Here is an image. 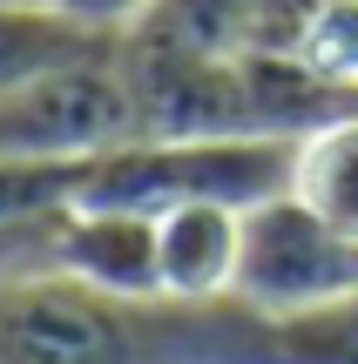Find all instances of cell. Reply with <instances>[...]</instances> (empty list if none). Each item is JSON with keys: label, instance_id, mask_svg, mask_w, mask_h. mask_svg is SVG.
<instances>
[{"label": "cell", "instance_id": "11", "mask_svg": "<svg viewBox=\"0 0 358 364\" xmlns=\"http://www.w3.org/2000/svg\"><path fill=\"white\" fill-rule=\"evenodd\" d=\"M0 14H54V0H0Z\"/></svg>", "mask_w": 358, "mask_h": 364}, {"label": "cell", "instance_id": "5", "mask_svg": "<svg viewBox=\"0 0 358 364\" xmlns=\"http://www.w3.org/2000/svg\"><path fill=\"white\" fill-rule=\"evenodd\" d=\"M54 270L115 304H162L156 216L149 209H108V203H68L61 236H54Z\"/></svg>", "mask_w": 358, "mask_h": 364}, {"label": "cell", "instance_id": "7", "mask_svg": "<svg viewBox=\"0 0 358 364\" xmlns=\"http://www.w3.org/2000/svg\"><path fill=\"white\" fill-rule=\"evenodd\" d=\"M291 196L325 216L338 236L358 243V108L311 122L298 135V162H291Z\"/></svg>", "mask_w": 358, "mask_h": 364}, {"label": "cell", "instance_id": "1", "mask_svg": "<svg viewBox=\"0 0 358 364\" xmlns=\"http://www.w3.org/2000/svg\"><path fill=\"white\" fill-rule=\"evenodd\" d=\"M0 364H270V331L237 304H115L41 270L0 284Z\"/></svg>", "mask_w": 358, "mask_h": 364}, {"label": "cell", "instance_id": "2", "mask_svg": "<svg viewBox=\"0 0 358 364\" xmlns=\"http://www.w3.org/2000/svg\"><path fill=\"white\" fill-rule=\"evenodd\" d=\"M298 135L230 129V135H135L108 156L81 162L75 203L108 209H176V203H230L257 209L291 189Z\"/></svg>", "mask_w": 358, "mask_h": 364}, {"label": "cell", "instance_id": "4", "mask_svg": "<svg viewBox=\"0 0 358 364\" xmlns=\"http://www.w3.org/2000/svg\"><path fill=\"white\" fill-rule=\"evenodd\" d=\"M358 290V243L338 236L325 216H311L291 189L243 209V250H237V290L230 304L257 324H291Z\"/></svg>", "mask_w": 358, "mask_h": 364}, {"label": "cell", "instance_id": "3", "mask_svg": "<svg viewBox=\"0 0 358 364\" xmlns=\"http://www.w3.org/2000/svg\"><path fill=\"white\" fill-rule=\"evenodd\" d=\"M135 135H149V122H142L129 54H115V41L75 54L61 68H41L34 81L0 95V162L81 169V162L108 156Z\"/></svg>", "mask_w": 358, "mask_h": 364}, {"label": "cell", "instance_id": "8", "mask_svg": "<svg viewBox=\"0 0 358 364\" xmlns=\"http://www.w3.org/2000/svg\"><path fill=\"white\" fill-rule=\"evenodd\" d=\"M88 48H108V41L81 34L61 14H0V95L34 81L41 68H61L75 54H88Z\"/></svg>", "mask_w": 358, "mask_h": 364}, {"label": "cell", "instance_id": "10", "mask_svg": "<svg viewBox=\"0 0 358 364\" xmlns=\"http://www.w3.org/2000/svg\"><path fill=\"white\" fill-rule=\"evenodd\" d=\"M156 7L162 0H54V14L75 21L81 34H95V41H122V34H135V27H149Z\"/></svg>", "mask_w": 358, "mask_h": 364}, {"label": "cell", "instance_id": "6", "mask_svg": "<svg viewBox=\"0 0 358 364\" xmlns=\"http://www.w3.org/2000/svg\"><path fill=\"white\" fill-rule=\"evenodd\" d=\"M237 250H243V209H230V203L156 209L162 304H189V311L230 304V290H237Z\"/></svg>", "mask_w": 358, "mask_h": 364}, {"label": "cell", "instance_id": "9", "mask_svg": "<svg viewBox=\"0 0 358 364\" xmlns=\"http://www.w3.org/2000/svg\"><path fill=\"white\" fill-rule=\"evenodd\" d=\"M270 331V364H358V290Z\"/></svg>", "mask_w": 358, "mask_h": 364}]
</instances>
